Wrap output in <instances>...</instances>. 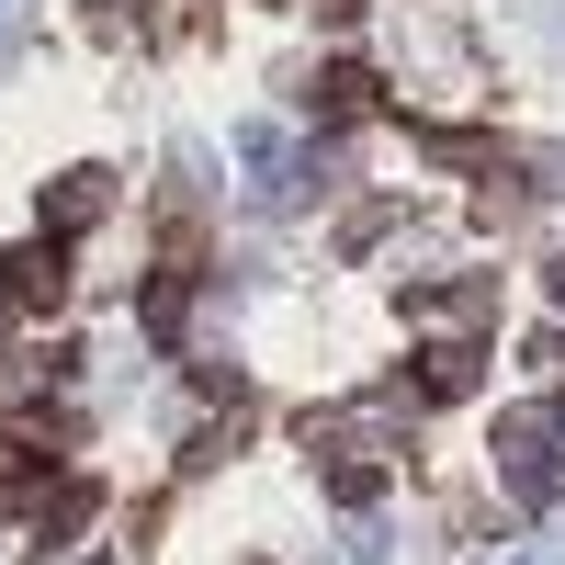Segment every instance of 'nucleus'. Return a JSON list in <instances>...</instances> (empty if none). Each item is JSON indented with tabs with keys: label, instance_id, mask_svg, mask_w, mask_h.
<instances>
[{
	"label": "nucleus",
	"instance_id": "3",
	"mask_svg": "<svg viewBox=\"0 0 565 565\" xmlns=\"http://www.w3.org/2000/svg\"><path fill=\"white\" fill-rule=\"evenodd\" d=\"M317 103L340 114V125H351V114H373V68H328V79H317Z\"/></svg>",
	"mask_w": 565,
	"mask_h": 565
},
{
	"label": "nucleus",
	"instance_id": "4",
	"mask_svg": "<svg viewBox=\"0 0 565 565\" xmlns=\"http://www.w3.org/2000/svg\"><path fill=\"white\" fill-rule=\"evenodd\" d=\"M317 12H328V23H340V12H362V0H317Z\"/></svg>",
	"mask_w": 565,
	"mask_h": 565
},
{
	"label": "nucleus",
	"instance_id": "2",
	"mask_svg": "<svg viewBox=\"0 0 565 565\" xmlns=\"http://www.w3.org/2000/svg\"><path fill=\"white\" fill-rule=\"evenodd\" d=\"M103 204H114V181H103V170H68V181H57V204H45V238H79Z\"/></svg>",
	"mask_w": 565,
	"mask_h": 565
},
{
	"label": "nucleus",
	"instance_id": "1",
	"mask_svg": "<svg viewBox=\"0 0 565 565\" xmlns=\"http://www.w3.org/2000/svg\"><path fill=\"white\" fill-rule=\"evenodd\" d=\"M0 295H12L23 317H57V306H68V238L12 249V260H0Z\"/></svg>",
	"mask_w": 565,
	"mask_h": 565
}]
</instances>
